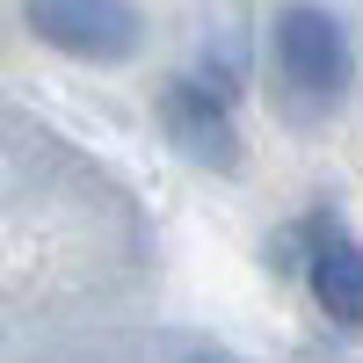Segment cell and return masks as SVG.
<instances>
[{
  "mask_svg": "<svg viewBox=\"0 0 363 363\" xmlns=\"http://www.w3.org/2000/svg\"><path fill=\"white\" fill-rule=\"evenodd\" d=\"M160 116H167V138H174L189 160H203V167H240V138H233L225 109L211 102L203 87L167 80V87H160Z\"/></svg>",
  "mask_w": 363,
  "mask_h": 363,
  "instance_id": "3957f363",
  "label": "cell"
},
{
  "mask_svg": "<svg viewBox=\"0 0 363 363\" xmlns=\"http://www.w3.org/2000/svg\"><path fill=\"white\" fill-rule=\"evenodd\" d=\"M313 291H320V306L327 320H342V327H363V247L356 240H320V255H313Z\"/></svg>",
  "mask_w": 363,
  "mask_h": 363,
  "instance_id": "277c9868",
  "label": "cell"
},
{
  "mask_svg": "<svg viewBox=\"0 0 363 363\" xmlns=\"http://www.w3.org/2000/svg\"><path fill=\"white\" fill-rule=\"evenodd\" d=\"M29 29L73 58H131L138 44L131 0H29Z\"/></svg>",
  "mask_w": 363,
  "mask_h": 363,
  "instance_id": "7a4b0ae2",
  "label": "cell"
},
{
  "mask_svg": "<svg viewBox=\"0 0 363 363\" xmlns=\"http://www.w3.org/2000/svg\"><path fill=\"white\" fill-rule=\"evenodd\" d=\"M277 66H284V80L298 87V95L335 102L342 87H349V44H342L335 15H320V8H284V15H277Z\"/></svg>",
  "mask_w": 363,
  "mask_h": 363,
  "instance_id": "6da1fadb",
  "label": "cell"
}]
</instances>
